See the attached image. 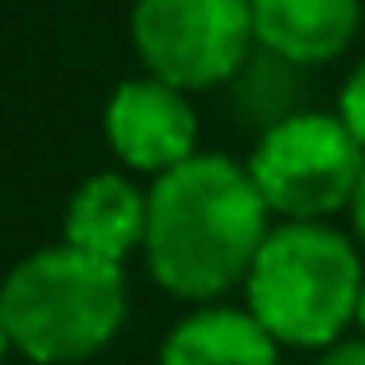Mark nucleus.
<instances>
[{
    "label": "nucleus",
    "instance_id": "f257e3e1",
    "mask_svg": "<svg viewBox=\"0 0 365 365\" xmlns=\"http://www.w3.org/2000/svg\"><path fill=\"white\" fill-rule=\"evenodd\" d=\"M267 235L272 206L248 164L197 150L150 187L145 267L169 295L206 304L244 286Z\"/></svg>",
    "mask_w": 365,
    "mask_h": 365
},
{
    "label": "nucleus",
    "instance_id": "f03ea898",
    "mask_svg": "<svg viewBox=\"0 0 365 365\" xmlns=\"http://www.w3.org/2000/svg\"><path fill=\"white\" fill-rule=\"evenodd\" d=\"M5 333L33 365H76L113 342L127 314V281L118 262L71 244L38 248L0 286Z\"/></svg>",
    "mask_w": 365,
    "mask_h": 365
},
{
    "label": "nucleus",
    "instance_id": "7ed1b4c3",
    "mask_svg": "<svg viewBox=\"0 0 365 365\" xmlns=\"http://www.w3.org/2000/svg\"><path fill=\"white\" fill-rule=\"evenodd\" d=\"M365 267L356 244L323 220H281L248 267V309L281 346H337L356 323Z\"/></svg>",
    "mask_w": 365,
    "mask_h": 365
},
{
    "label": "nucleus",
    "instance_id": "20e7f679",
    "mask_svg": "<svg viewBox=\"0 0 365 365\" xmlns=\"http://www.w3.org/2000/svg\"><path fill=\"white\" fill-rule=\"evenodd\" d=\"M248 173L281 220H328L351 211L365 173V145L337 113H286L253 145Z\"/></svg>",
    "mask_w": 365,
    "mask_h": 365
},
{
    "label": "nucleus",
    "instance_id": "39448f33",
    "mask_svg": "<svg viewBox=\"0 0 365 365\" xmlns=\"http://www.w3.org/2000/svg\"><path fill=\"white\" fill-rule=\"evenodd\" d=\"M131 43L145 71L182 94L225 85L258 43L253 0H136Z\"/></svg>",
    "mask_w": 365,
    "mask_h": 365
},
{
    "label": "nucleus",
    "instance_id": "423d86ee",
    "mask_svg": "<svg viewBox=\"0 0 365 365\" xmlns=\"http://www.w3.org/2000/svg\"><path fill=\"white\" fill-rule=\"evenodd\" d=\"M108 145L136 173H169L197 155V113L187 94L164 80H127L113 89L103 108Z\"/></svg>",
    "mask_w": 365,
    "mask_h": 365
},
{
    "label": "nucleus",
    "instance_id": "0eeeda50",
    "mask_svg": "<svg viewBox=\"0 0 365 365\" xmlns=\"http://www.w3.org/2000/svg\"><path fill=\"white\" fill-rule=\"evenodd\" d=\"M365 0H253V33L277 61L323 66L361 33Z\"/></svg>",
    "mask_w": 365,
    "mask_h": 365
},
{
    "label": "nucleus",
    "instance_id": "6e6552de",
    "mask_svg": "<svg viewBox=\"0 0 365 365\" xmlns=\"http://www.w3.org/2000/svg\"><path fill=\"white\" fill-rule=\"evenodd\" d=\"M145 220L150 192H136L122 173H94L66 206V244L122 267L127 253L145 248Z\"/></svg>",
    "mask_w": 365,
    "mask_h": 365
},
{
    "label": "nucleus",
    "instance_id": "1a4fd4ad",
    "mask_svg": "<svg viewBox=\"0 0 365 365\" xmlns=\"http://www.w3.org/2000/svg\"><path fill=\"white\" fill-rule=\"evenodd\" d=\"M281 342L253 319V309L206 304L164 337L160 365H277Z\"/></svg>",
    "mask_w": 365,
    "mask_h": 365
},
{
    "label": "nucleus",
    "instance_id": "9d476101",
    "mask_svg": "<svg viewBox=\"0 0 365 365\" xmlns=\"http://www.w3.org/2000/svg\"><path fill=\"white\" fill-rule=\"evenodd\" d=\"M337 118H342L346 131H351V136L365 145V61L356 66L351 76H346L342 94H337Z\"/></svg>",
    "mask_w": 365,
    "mask_h": 365
},
{
    "label": "nucleus",
    "instance_id": "9b49d317",
    "mask_svg": "<svg viewBox=\"0 0 365 365\" xmlns=\"http://www.w3.org/2000/svg\"><path fill=\"white\" fill-rule=\"evenodd\" d=\"M319 365H365V337H356V342H337V346H328V356H323Z\"/></svg>",
    "mask_w": 365,
    "mask_h": 365
},
{
    "label": "nucleus",
    "instance_id": "f8f14e48",
    "mask_svg": "<svg viewBox=\"0 0 365 365\" xmlns=\"http://www.w3.org/2000/svg\"><path fill=\"white\" fill-rule=\"evenodd\" d=\"M351 235H356V244L365 248V173H361V187H356V197H351Z\"/></svg>",
    "mask_w": 365,
    "mask_h": 365
},
{
    "label": "nucleus",
    "instance_id": "ddd939ff",
    "mask_svg": "<svg viewBox=\"0 0 365 365\" xmlns=\"http://www.w3.org/2000/svg\"><path fill=\"white\" fill-rule=\"evenodd\" d=\"M356 328H361V337H365V286H361V304H356Z\"/></svg>",
    "mask_w": 365,
    "mask_h": 365
},
{
    "label": "nucleus",
    "instance_id": "4468645a",
    "mask_svg": "<svg viewBox=\"0 0 365 365\" xmlns=\"http://www.w3.org/2000/svg\"><path fill=\"white\" fill-rule=\"evenodd\" d=\"M5 351H10V333H5V314H0V361H5Z\"/></svg>",
    "mask_w": 365,
    "mask_h": 365
}]
</instances>
